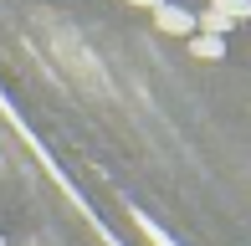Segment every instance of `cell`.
Wrapping results in <instances>:
<instances>
[{"instance_id":"3","label":"cell","mask_w":251,"mask_h":246,"mask_svg":"<svg viewBox=\"0 0 251 246\" xmlns=\"http://www.w3.org/2000/svg\"><path fill=\"white\" fill-rule=\"evenodd\" d=\"M190 51H195V57H205V62H215V57H226V41H221V36H205V31H195V36H190Z\"/></svg>"},{"instance_id":"2","label":"cell","mask_w":251,"mask_h":246,"mask_svg":"<svg viewBox=\"0 0 251 246\" xmlns=\"http://www.w3.org/2000/svg\"><path fill=\"white\" fill-rule=\"evenodd\" d=\"M195 31H205V36H221L226 41V31H231V16H221V10H205V16H195Z\"/></svg>"},{"instance_id":"5","label":"cell","mask_w":251,"mask_h":246,"mask_svg":"<svg viewBox=\"0 0 251 246\" xmlns=\"http://www.w3.org/2000/svg\"><path fill=\"white\" fill-rule=\"evenodd\" d=\"M215 10H221V16H231V21H246L251 16V0H210Z\"/></svg>"},{"instance_id":"6","label":"cell","mask_w":251,"mask_h":246,"mask_svg":"<svg viewBox=\"0 0 251 246\" xmlns=\"http://www.w3.org/2000/svg\"><path fill=\"white\" fill-rule=\"evenodd\" d=\"M128 5H149V10H159V5H164V0H128Z\"/></svg>"},{"instance_id":"1","label":"cell","mask_w":251,"mask_h":246,"mask_svg":"<svg viewBox=\"0 0 251 246\" xmlns=\"http://www.w3.org/2000/svg\"><path fill=\"white\" fill-rule=\"evenodd\" d=\"M154 26L164 31V36H195V10L175 5V0H164V5L154 10Z\"/></svg>"},{"instance_id":"4","label":"cell","mask_w":251,"mask_h":246,"mask_svg":"<svg viewBox=\"0 0 251 246\" xmlns=\"http://www.w3.org/2000/svg\"><path fill=\"white\" fill-rule=\"evenodd\" d=\"M133 226H139V231H144V241H149V246H179V241H169V236H164V231H159V226H154V221H149V216H144V210H133Z\"/></svg>"}]
</instances>
